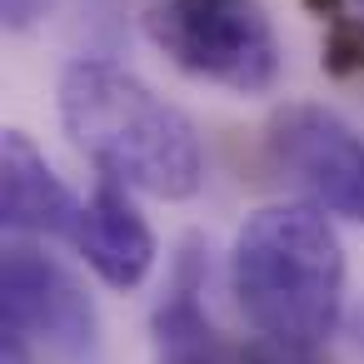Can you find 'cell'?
Returning <instances> with one entry per match:
<instances>
[{"label":"cell","mask_w":364,"mask_h":364,"mask_svg":"<svg viewBox=\"0 0 364 364\" xmlns=\"http://www.w3.org/2000/svg\"><path fill=\"white\" fill-rule=\"evenodd\" d=\"M150 41L195 80L264 95L279 80V41L259 0H155Z\"/></svg>","instance_id":"cell-3"},{"label":"cell","mask_w":364,"mask_h":364,"mask_svg":"<svg viewBox=\"0 0 364 364\" xmlns=\"http://www.w3.org/2000/svg\"><path fill=\"white\" fill-rule=\"evenodd\" d=\"M155 329H160V364H235L190 294H180L170 309H160Z\"/></svg>","instance_id":"cell-8"},{"label":"cell","mask_w":364,"mask_h":364,"mask_svg":"<svg viewBox=\"0 0 364 364\" xmlns=\"http://www.w3.org/2000/svg\"><path fill=\"white\" fill-rule=\"evenodd\" d=\"M230 289L274 349L314 354L344 314V245L324 205L255 210L230 250Z\"/></svg>","instance_id":"cell-2"},{"label":"cell","mask_w":364,"mask_h":364,"mask_svg":"<svg viewBox=\"0 0 364 364\" xmlns=\"http://www.w3.org/2000/svg\"><path fill=\"white\" fill-rule=\"evenodd\" d=\"M0 210L16 235H75L80 200L60 185L50 160L36 150L26 130H6L0 140Z\"/></svg>","instance_id":"cell-7"},{"label":"cell","mask_w":364,"mask_h":364,"mask_svg":"<svg viewBox=\"0 0 364 364\" xmlns=\"http://www.w3.org/2000/svg\"><path fill=\"white\" fill-rule=\"evenodd\" d=\"M0 314L11 339L50 344L70 359L90 354L100 344V314L95 299L80 289V279L36 245L6 250V284H0Z\"/></svg>","instance_id":"cell-5"},{"label":"cell","mask_w":364,"mask_h":364,"mask_svg":"<svg viewBox=\"0 0 364 364\" xmlns=\"http://www.w3.org/2000/svg\"><path fill=\"white\" fill-rule=\"evenodd\" d=\"M274 165L339 220L364 225V135L329 105H284L269 120Z\"/></svg>","instance_id":"cell-4"},{"label":"cell","mask_w":364,"mask_h":364,"mask_svg":"<svg viewBox=\"0 0 364 364\" xmlns=\"http://www.w3.org/2000/svg\"><path fill=\"white\" fill-rule=\"evenodd\" d=\"M70 245L110 289H140L155 269V230L130 200V185H120L115 175H100L90 200H80Z\"/></svg>","instance_id":"cell-6"},{"label":"cell","mask_w":364,"mask_h":364,"mask_svg":"<svg viewBox=\"0 0 364 364\" xmlns=\"http://www.w3.org/2000/svg\"><path fill=\"white\" fill-rule=\"evenodd\" d=\"M55 105L65 135L100 165V175L155 200L200 195L205 150L190 115L155 95L135 70L115 60H70L60 70Z\"/></svg>","instance_id":"cell-1"}]
</instances>
